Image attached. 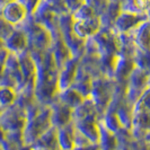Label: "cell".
I'll return each instance as SVG.
<instances>
[{"mask_svg":"<svg viewBox=\"0 0 150 150\" xmlns=\"http://www.w3.org/2000/svg\"><path fill=\"white\" fill-rule=\"evenodd\" d=\"M0 102L4 104H8L10 102H13V93L8 88L0 89Z\"/></svg>","mask_w":150,"mask_h":150,"instance_id":"2","label":"cell"},{"mask_svg":"<svg viewBox=\"0 0 150 150\" xmlns=\"http://www.w3.org/2000/svg\"><path fill=\"white\" fill-rule=\"evenodd\" d=\"M2 16L6 22L17 24L22 22L25 16V7L19 2H9L2 9Z\"/></svg>","mask_w":150,"mask_h":150,"instance_id":"1","label":"cell"}]
</instances>
